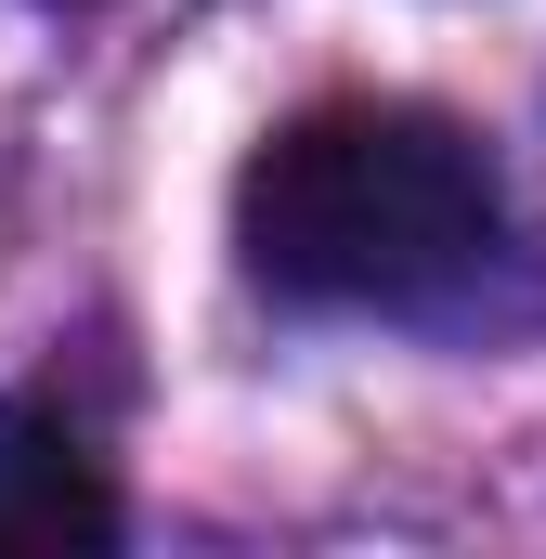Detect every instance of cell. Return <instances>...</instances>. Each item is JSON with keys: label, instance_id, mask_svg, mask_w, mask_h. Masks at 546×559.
<instances>
[{"label": "cell", "instance_id": "obj_2", "mask_svg": "<svg viewBox=\"0 0 546 559\" xmlns=\"http://www.w3.org/2000/svg\"><path fill=\"white\" fill-rule=\"evenodd\" d=\"M118 547V481L79 429L26 391H0V559H105Z\"/></svg>", "mask_w": 546, "mask_h": 559}, {"label": "cell", "instance_id": "obj_1", "mask_svg": "<svg viewBox=\"0 0 546 559\" xmlns=\"http://www.w3.org/2000/svg\"><path fill=\"white\" fill-rule=\"evenodd\" d=\"M508 195L468 118L442 105H299L235 169V261L286 312H429L495 261Z\"/></svg>", "mask_w": 546, "mask_h": 559}]
</instances>
